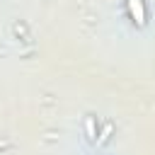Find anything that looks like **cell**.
<instances>
[{
    "instance_id": "obj_2",
    "label": "cell",
    "mask_w": 155,
    "mask_h": 155,
    "mask_svg": "<svg viewBox=\"0 0 155 155\" xmlns=\"http://www.w3.org/2000/svg\"><path fill=\"white\" fill-rule=\"evenodd\" d=\"M85 128H87V138H94V119L92 116L85 119Z\"/></svg>"
},
{
    "instance_id": "obj_1",
    "label": "cell",
    "mask_w": 155,
    "mask_h": 155,
    "mask_svg": "<svg viewBox=\"0 0 155 155\" xmlns=\"http://www.w3.org/2000/svg\"><path fill=\"white\" fill-rule=\"evenodd\" d=\"M126 2H128V12H131L133 22H136L138 27H143V24H145V7H143V0H126Z\"/></svg>"
}]
</instances>
